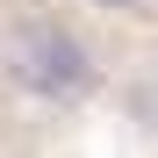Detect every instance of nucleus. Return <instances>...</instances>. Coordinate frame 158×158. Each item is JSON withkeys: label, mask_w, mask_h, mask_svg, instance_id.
<instances>
[{"label": "nucleus", "mask_w": 158, "mask_h": 158, "mask_svg": "<svg viewBox=\"0 0 158 158\" xmlns=\"http://www.w3.org/2000/svg\"><path fill=\"white\" fill-rule=\"evenodd\" d=\"M0 65H7V79L22 94H36V101H86L101 86L94 50L79 43L65 22H50V15L15 22V29L0 36Z\"/></svg>", "instance_id": "obj_1"}]
</instances>
